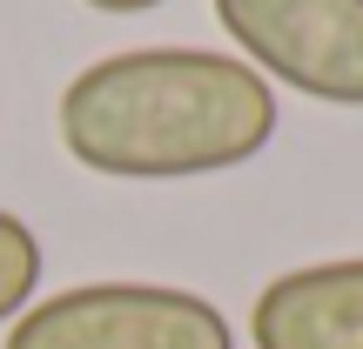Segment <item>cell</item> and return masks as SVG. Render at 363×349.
<instances>
[{
    "label": "cell",
    "instance_id": "6da1fadb",
    "mask_svg": "<svg viewBox=\"0 0 363 349\" xmlns=\"http://www.w3.org/2000/svg\"><path fill=\"white\" fill-rule=\"evenodd\" d=\"M61 148L108 181L229 175L276 142V88L242 54L128 47L61 88Z\"/></svg>",
    "mask_w": 363,
    "mask_h": 349
},
{
    "label": "cell",
    "instance_id": "7a4b0ae2",
    "mask_svg": "<svg viewBox=\"0 0 363 349\" xmlns=\"http://www.w3.org/2000/svg\"><path fill=\"white\" fill-rule=\"evenodd\" d=\"M7 349H235L229 316L169 282H81L13 316Z\"/></svg>",
    "mask_w": 363,
    "mask_h": 349
},
{
    "label": "cell",
    "instance_id": "3957f363",
    "mask_svg": "<svg viewBox=\"0 0 363 349\" xmlns=\"http://www.w3.org/2000/svg\"><path fill=\"white\" fill-rule=\"evenodd\" d=\"M216 21L262 81L363 108V0H216Z\"/></svg>",
    "mask_w": 363,
    "mask_h": 349
},
{
    "label": "cell",
    "instance_id": "277c9868",
    "mask_svg": "<svg viewBox=\"0 0 363 349\" xmlns=\"http://www.w3.org/2000/svg\"><path fill=\"white\" fill-rule=\"evenodd\" d=\"M256 349H363V256L276 275L249 309Z\"/></svg>",
    "mask_w": 363,
    "mask_h": 349
},
{
    "label": "cell",
    "instance_id": "5b68a950",
    "mask_svg": "<svg viewBox=\"0 0 363 349\" xmlns=\"http://www.w3.org/2000/svg\"><path fill=\"white\" fill-rule=\"evenodd\" d=\"M40 235L27 229L21 215H7L0 208V323H13V316L34 302V289H40Z\"/></svg>",
    "mask_w": 363,
    "mask_h": 349
},
{
    "label": "cell",
    "instance_id": "8992f818",
    "mask_svg": "<svg viewBox=\"0 0 363 349\" xmlns=\"http://www.w3.org/2000/svg\"><path fill=\"white\" fill-rule=\"evenodd\" d=\"M81 7H94V13H148L162 0H81Z\"/></svg>",
    "mask_w": 363,
    "mask_h": 349
}]
</instances>
